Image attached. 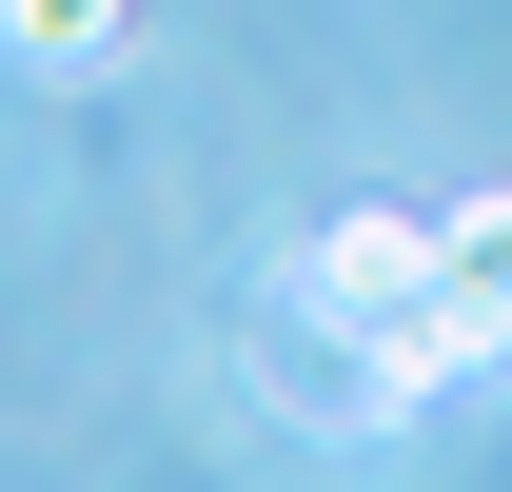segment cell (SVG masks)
I'll return each instance as SVG.
<instances>
[{"instance_id": "obj_1", "label": "cell", "mask_w": 512, "mask_h": 492, "mask_svg": "<svg viewBox=\"0 0 512 492\" xmlns=\"http://www.w3.org/2000/svg\"><path fill=\"white\" fill-rule=\"evenodd\" d=\"M453 276V217H335L296 276H276V315H316V335H375V315H414Z\"/></svg>"}, {"instance_id": "obj_2", "label": "cell", "mask_w": 512, "mask_h": 492, "mask_svg": "<svg viewBox=\"0 0 512 492\" xmlns=\"http://www.w3.org/2000/svg\"><path fill=\"white\" fill-rule=\"evenodd\" d=\"M0 40H20L40 79H99L119 60V0H0Z\"/></svg>"}, {"instance_id": "obj_3", "label": "cell", "mask_w": 512, "mask_h": 492, "mask_svg": "<svg viewBox=\"0 0 512 492\" xmlns=\"http://www.w3.org/2000/svg\"><path fill=\"white\" fill-rule=\"evenodd\" d=\"M453 217V276H512V197H434Z\"/></svg>"}]
</instances>
